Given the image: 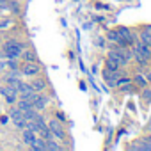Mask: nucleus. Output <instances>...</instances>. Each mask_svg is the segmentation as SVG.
<instances>
[{
    "label": "nucleus",
    "mask_w": 151,
    "mask_h": 151,
    "mask_svg": "<svg viewBox=\"0 0 151 151\" xmlns=\"http://www.w3.org/2000/svg\"><path fill=\"white\" fill-rule=\"evenodd\" d=\"M2 50H4V57L6 59H20V55L25 50V46H23L22 41L9 39V41H6V45H4Z\"/></svg>",
    "instance_id": "obj_1"
},
{
    "label": "nucleus",
    "mask_w": 151,
    "mask_h": 151,
    "mask_svg": "<svg viewBox=\"0 0 151 151\" xmlns=\"http://www.w3.org/2000/svg\"><path fill=\"white\" fill-rule=\"evenodd\" d=\"M20 73L23 77H37L41 73V66L37 62H23L20 68Z\"/></svg>",
    "instance_id": "obj_2"
},
{
    "label": "nucleus",
    "mask_w": 151,
    "mask_h": 151,
    "mask_svg": "<svg viewBox=\"0 0 151 151\" xmlns=\"http://www.w3.org/2000/svg\"><path fill=\"white\" fill-rule=\"evenodd\" d=\"M46 124H48V128L52 130V133H53L55 139H59V140H66V130H64L62 123H59V119H52V121H48Z\"/></svg>",
    "instance_id": "obj_3"
},
{
    "label": "nucleus",
    "mask_w": 151,
    "mask_h": 151,
    "mask_svg": "<svg viewBox=\"0 0 151 151\" xmlns=\"http://www.w3.org/2000/svg\"><path fill=\"white\" fill-rule=\"evenodd\" d=\"M0 94L6 98V101L9 105L16 103V100H18V89L13 86H0Z\"/></svg>",
    "instance_id": "obj_4"
},
{
    "label": "nucleus",
    "mask_w": 151,
    "mask_h": 151,
    "mask_svg": "<svg viewBox=\"0 0 151 151\" xmlns=\"http://www.w3.org/2000/svg\"><path fill=\"white\" fill-rule=\"evenodd\" d=\"M32 105H34L36 110H43V109L48 105V98H46L43 93H36V96H34V100H32Z\"/></svg>",
    "instance_id": "obj_5"
},
{
    "label": "nucleus",
    "mask_w": 151,
    "mask_h": 151,
    "mask_svg": "<svg viewBox=\"0 0 151 151\" xmlns=\"http://www.w3.org/2000/svg\"><path fill=\"white\" fill-rule=\"evenodd\" d=\"M36 137H37L36 132H32V130H29V128H23V133H22V140H23V144L30 146V144L36 140Z\"/></svg>",
    "instance_id": "obj_6"
},
{
    "label": "nucleus",
    "mask_w": 151,
    "mask_h": 151,
    "mask_svg": "<svg viewBox=\"0 0 151 151\" xmlns=\"http://www.w3.org/2000/svg\"><path fill=\"white\" fill-rule=\"evenodd\" d=\"M20 57L23 59V62H37V53L34 50H23Z\"/></svg>",
    "instance_id": "obj_7"
},
{
    "label": "nucleus",
    "mask_w": 151,
    "mask_h": 151,
    "mask_svg": "<svg viewBox=\"0 0 151 151\" xmlns=\"http://www.w3.org/2000/svg\"><path fill=\"white\" fill-rule=\"evenodd\" d=\"M30 149H34V151H46V140L43 137H36V140L30 144Z\"/></svg>",
    "instance_id": "obj_8"
},
{
    "label": "nucleus",
    "mask_w": 151,
    "mask_h": 151,
    "mask_svg": "<svg viewBox=\"0 0 151 151\" xmlns=\"http://www.w3.org/2000/svg\"><path fill=\"white\" fill-rule=\"evenodd\" d=\"M133 84H135V86H139V87H147V86H149L147 78L144 77L142 73H137L135 77H133Z\"/></svg>",
    "instance_id": "obj_9"
},
{
    "label": "nucleus",
    "mask_w": 151,
    "mask_h": 151,
    "mask_svg": "<svg viewBox=\"0 0 151 151\" xmlns=\"http://www.w3.org/2000/svg\"><path fill=\"white\" fill-rule=\"evenodd\" d=\"M30 86H32V89H34L36 93H43V91L46 89V82H45L43 78H37V80H34Z\"/></svg>",
    "instance_id": "obj_10"
},
{
    "label": "nucleus",
    "mask_w": 151,
    "mask_h": 151,
    "mask_svg": "<svg viewBox=\"0 0 151 151\" xmlns=\"http://www.w3.org/2000/svg\"><path fill=\"white\" fill-rule=\"evenodd\" d=\"M22 117H23V110H22V109L13 107V109L9 110V119H11V121H14V119H22Z\"/></svg>",
    "instance_id": "obj_11"
},
{
    "label": "nucleus",
    "mask_w": 151,
    "mask_h": 151,
    "mask_svg": "<svg viewBox=\"0 0 151 151\" xmlns=\"http://www.w3.org/2000/svg\"><path fill=\"white\" fill-rule=\"evenodd\" d=\"M121 66L114 60V59H110V57H107V60H105V69L107 71H116V69H119Z\"/></svg>",
    "instance_id": "obj_12"
},
{
    "label": "nucleus",
    "mask_w": 151,
    "mask_h": 151,
    "mask_svg": "<svg viewBox=\"0 0 151 151\" xmlns=\"http://www.w3.org/2000/svg\"><path fill=\"white\" fill-rule=\"evenodd\" d=\"M16 107H18V109H22L23 112H25V110H30V109H34V105H32V101H27V100H22V98H20L18 101H16Z\"/></svg>",
    "instance_id": "obj_13"
},
{
    "label": "nucleus",
    "mask_w": 151,
    "mask_h": 151,
    "mask_svg": "<svg viewBox=\"0 0 151 151\" xmlns=\"http://www.w3.org/2000/svg\"><path fill=\"white\" fill-rule=\"evenodd\" d=\"M45 140H50V139H53V133H52V130L48 128V124L46 126H43V128H39V132H37Z\"/></svg>",
    "instance_id": "obj_14"
},
{
    "label": "nucleus",
    "mask_w": 151,
    "mask_h": 151,
    "mask_svg": "<svg viewBox=\"0 0 151 151\" xmlns=\"http://www.w3.org/2000/svg\"><path fill=\"white\" fill-rule=\"evenodd\" d=\"M139 41H142L144 45H149V46H151V36H149V32H147L146 29H142V30L139 32Z\"/></svg>",
    "instance_id": "obj_15"
},
{
    "label": "nucleus",
    "mask_w": 151,
    "mask_h": 151,
    "mask_svg": "<svg viewBox=\"0 0 151 151\" xmlns=\"http://www.w3.org/2000/svg\"><path fill=\"white\" fill-rule=\"evenodd\" d=\"M46 149H52V151H60V149H62V146H60L59 142H55L53 139H50V140H46Z\"/></svg>",
    "instance_id": "obj_16"
},
{
    "label": "nucleus",
    "mask_w": 151,
    "mask_h": 151,
    "mask_svg": "<svg viewBox=\"0 0 151 151\" xmlns=\"http://www.w3.org/2000/svg\"><path fill=\"white\" fill-rule=\"evenodd\" d=\"M13 123H14V126H16L18 130H23V128H27V119H25V117H22V119H14Z\"/></svg>",
    "instance_id": "obj_17"
},
{
    "label": "nucleus",
    "mask_w": 151,
    "mask_h": 151,
    "mask_svg": "<svg viewBox=\"0 0 151 151\" xmlns=\"http://www.w3.org/2000/svg\"><path fill=\"white\" fill-rule=\"evenodd\" d=\"M7 68H9V69H20L18 59H9V62H7Z\"/></svg>",
    "instance_id": "obj_18"
},
{
    "label": "nucleus",
    "mask_w": 151,
    "mask_h": 151,
    "mask_svg": "<svg viewBox=\"0 0 151 151\" xmlns=\"http://www.w3.org/2000/svg\"><path fill=\"white\" fill-rule=\"evenodd\" d=\"M9 121V116H0V123H2V124H6Z\"/></svg>",
    "instance_id": "obj_19"
},
{
    "label": "nucleus",
    "mask_w": 151,
    "mask_h": 151,
    "mask_svg": "<svg viewBox=\"0 0 151 151\" xmlns=\"http://www.w3.org/2000/svg\"><path fill=\"white\" fill-rule=\"evenodd\" d=\"M7 68V62H4V60H0V71H4Z\"/></svg>",
    "instance_id": "obj_20"
},
{
    "label": "nucleus",
    "mask_w": 151,
    "mask_h": 151,
    "mask_svg": "<svg viewBox=\"0 0 151 151\" xmlns=\"http://www.w3.org/2000/svg\"><path fill=\"white\" fill-rule=\"evenodd\" d=\"M57 119H60V121H66V117H64V114H62V112H57Z\"/></svg>",
    "instance_id": "obj_21"
},
{
    "label": "nucleus",
    "mask_w": 151,
    "mask_h": 151,
    "mask_svg": "<svg viewBox=\"0 0 151 151\" xmlns=\"http://www.w3.org/2000/svg\"><path fill=\"white\" fill-rule=\"evenodd\" d=\"M146 78H147V82H149V86H151V71H147V75H146Z\"/></svg>",
    "instance_id": "obj_22"
},
{
    "label": "nucleus",
    "mask_w": 151,
    "mask_h": 151,
    "mask_svg": "<svg viewBox=\"0 0 151 151\" xmlns=\"http://www.w3.org/2000/svg\"><path fill=\"white\" fill-rule=\"evenodd\" d=\"M144 29H146V30H147V32H149V36H151V25H146V27H144Z\"/></svg>",
    "instance_id": "obj_23"
},
{
    "label": "nucleus",
    "mask_w": 151,
    "mask_h": 151,
    "mask_svg": "<svg viewBox=\"0 0 151 151\" xmlns=\"http://www.w3.org/2000/svg\"><path fill=\"white\" fill-rule=\"evenodd\" d=\"M147 128H149V130H151V121H149V124H147Z\"/></svg>",
    "instance_id": "obj_24"
},
{
    "label": "nucleus",
    "mask_w": 151,
    "mask_h": 151,
    "mask_svg": "<svg viewBox=\"0 0 151 151\" xmlns=\"http://www.w3.org/2000/svg\"><path fill=\"white\" fill-rule=\"evenodd\" d=\"M147 140H149V142H151V135H149V137H147Z\"/></svg>",
    "instance_id": "obj_25"
},
{
    "label": "nucleus",
    "mask_w": 151,
    "mask_h": 151,
    "mask_svg": "<svg viewBox=\"0 0 151 151\" xmlns=\"http://www.w3.org/2000/svg\"><path fill=\"white\" fill-rule=\"evenodd\" d=\"M0 16H2V9H0Z\"/></svg>",
    "instance_id": "obj_26"
},
{
    "label": "nucleus",
    "mask_w": 151,
    "mask_h": 151,
    "mask_svg": "<svg viewBox=\"0 0 151 151\" xmlns=\"http://www.w3.org/2000/svg\"><path fill=\"white\" fill-rule=\"evenodd\" d=\"M149 59H151V57H149Z\"/></svg>",
    "instance_id": "obj_27"
}]
</instances>
